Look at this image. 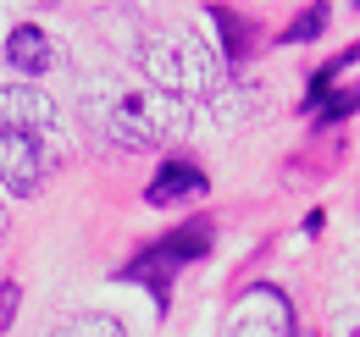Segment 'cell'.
<instances>
[{"label": "cell", "mask_w": 360, "mask_h": 337, "mask_svg": "<svg viewBox=\"0 0 360 337\" xmlns=\"http://www.w3.org/2000/svg\"><path fill=\"white\" fill-rule=\"evenodd\" d=\"M139 67H144L150 88H161L172 100H194L222 84V55L188 28H150L139 39Z\"/></svg>", "instance_id": "6da1fadb"}, {"label": "cell", "mask_w": 360, "mask_h": 337, "mask_svg": "<svg viewBox=\"0 0 360 337\" xmlns=\"http://www.w3.org/2000/svg\"><path fill=\"white\" fill-rule=\"evenodd\" d=\"M178 127H183V100H172V94H161V88H150V84L117 88L111 105H105V133L122 150H155Z\"/></svg>", "instance_id": "7a4b0ae2"}, {"label": "cell", "mask_w": 360, "mask_h": 337, "mask_svg": "<svg viewBox=\"0 0 360 337\" xmlns=\"http://www.w3.org/2000/svg\"><path fill=\"white\" fill-rule=\"evenodd\" d=\"M205 249H211V227H205V221H188V227H178V232H167L161 244H150V249L128 265V277H134V282H150V288H161L178 265L200 260Z\"/></svg>", "instance_id": "3957f363"}, {"label": "cell", "mask_w": 360, "mask_h": 337, "mask_svg": "<svg viewBox=\"0 0 360 337\" xmlns=\"http://www.w3.org/2000/svg\"><path fill=\"white\" fill-rule=\"evenodd\" d=\"M222 337H294V304L277 293V288H250L227 310V326Z\"/></svg>", "instance_id": "277c9868"}, {"label": "cell", "mask_w": 360, "mask_h": 337, "mask_svg": "<svg viewBox=\"0 0 360 337\" xmlns=\"http://www.w3.org/2000/svg\"><path fill=\"white\" fill-rule=\"evenodd\" d=\"M50 171V150L34 133H0V183L11 194H34Z\"/></svg>", "instance_id": "5b68a950"}, {"label": "cell", "mask_w": 360, "mask_h": 337, "mask_svg": "<svg viewBox=\"0 0 360 337\" xmlns=\"http://www.w3.org/2000/svg\"><path fill=\"white\" fill-rule=\"evenodd\" d=\"M56 100L28 84L0 88V133H34V138H56Z\"/></svg>", "instance_id": "8992f818"}, {"label": "cell", "mask_w": 360, "mask_h": 337, "mask_svg": "<svg viewBox=\"0 0 360 337\" xmlns=\"http://www.w3.org/2000/svg\"><path fill=\"white\" fill-rule=\"evenodd\" d=\"M211 183H205V171L188 166V161H167V166L150 177V188H144V199L150 205H183V199H200Z\"/></svg>", "instance_id": "52a82bcc"}, {"label": "cell", "mask_w": 360, "mask_h": 337, "mask_svg": "<svg viewBox=\"0 0 360 337\" xmlns=\"http://www.w3.org/2000/svg\"><path fill=\"white\" fill-rule=\"evenodd\" d=\"M6 61H11L17 72H45L50 61H56V44L45 39V28L22 22V28H11V34H6Z\"/></svg>", "instance_id": "ba28073f"}, {"label": "cell", "mask_w": 360, "mask_h": 337, "mask_svg": "<svg viewBox=\"0 0 360 337\" xmlns=\"http://www.w3.org/2000/svg\"><path fill=\"white\" fill-rule=\"evenodd\" d=\"M50 337H128V332H122L117 315H78V321H67L61 332H50Z\"/></svg>", "instance_id": "9c48e42d"}, {"label": "cell", "mask_w": 360, "mask_h": 337, "mask_svg": "<svg viewBox=\"0 0 360 337\" xmlns=\"http://www.w3.org/2000/svg\"><path fill=\"white\" fill-rule=\"evenodd\" d=\"M211 17H217V28L227 34V55H222V61H244V44H250V28H238V17H233L227 6H211Z\"/></svg>", "instance_id": "30bf717a"}, {"label": "cell", "mask_w": 360, "mask_h": 337, "mask_svg": "<svg viewBox=\"0 0 360 337\" xmlns=\"http://www.w3.org/2000/svg\"><path fill=\"white\" fill-rule=\"evenodd\" d=\"M321 28H327V6H311V11H300V22H288V28H283V44L316 39Z\"/></svg>", "instance_id": "8fae6325"}, {"label": "cell", "mask_w": 360, "mask_h": 337, "mask_svg": "<svg viewBox=\"0 0 360 337\" xmlns=\"http://www.w3.org/2000/svg\"><path fill=\"white\" fill-rule=\"evenodd\" d=\"M355 105H360V88H338L333 100H321V122H344Z\"/></svg>", "instance_id": "7c38bea8"}, {"label": "cell", "mask_w": 360, "mask_h": 337, "mask_svg": "<svg viewBox=\"0 0 360 337\" xmlns=\"http://www.w3.org/2000/svg\"><path fill=\"white\" fill-rule=\"evenodd\" d=\"M327 337H360V310H349V315H338V321L327 326Z\"/></svg>", "instance_id": "4fadbf2b"}, {"label": "cell", "mask_w": 360, "mask_h": 337, "mask_svg": "<svg viewBox=\"0 0 360 337\" xmlns=\"http://www.w3.org/2000/svg\"><path fill=\"white\" fill-rule=\"evenodd\" d=\"M11 310H17V282L0 288V326H11Z\"/></svg>", "instance_id": "5bb4252c"}, {"label": "cell", "mask_w": 360, "mask_h": 337, "mask_svg": "<svg viewBox=\"0 0 360 337\" xmlns=\"http://www.w3.org/2000/svg\"><path fill=\"white\" fill-rule=\"evenodd\" d=\"M0 232H6V205H0Z\"/></svg>", "instance_id": "9a60e30c"}]
</instances>
